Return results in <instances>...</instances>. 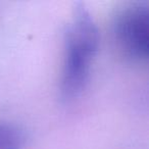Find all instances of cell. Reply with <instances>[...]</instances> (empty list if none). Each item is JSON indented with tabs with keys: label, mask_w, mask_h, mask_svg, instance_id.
Here are the masks:
<instances>
[{
	"label": "cell",
	"mask_w": 149,
	"mask_h": 149,
	"mask_svg": "<svg viewBox=\"0 0 149 149\" xmlns=\"http://www.w3.org/2000/svg\"><path fill=\"white\" fill-rule=\"evenodd\" d=\"M98 44L99 32L97 26L85 6L78 3L64 37V62L61 80V97L63 100L74 99L84 90Z\"/></svg>",
	"instance_id": "obj_1"
},
{
	"label": "cell",
	"mask_w": 149,
	"mask_h": 149,
	"mask_svg": "<svg viewBox=\"0 0 149 149\" xmlns=\"http://www.w3.org/2000/svg\"><path fill=\"white\" fill-rule=\"evenodd\" d=\"M149 17L144 4L126 8L116 17L114 35L120 49L127 57L143 61L149 54Z\"/></svg>",
	"instance_id": "obj_2"
},
{
	"label": "cell",
	"mask_w": 149,
	"mask_h": 149,
	"mask_svg": "<svg viewBox=\"0 0 149 149\" xmlns=\"http://www.w3.org/2000/svg\"><path fill=\"white\" fill-rule=\"evenodd\" d=\"M23 143V135L13 125L0 124V149H19Z\"/></svg>",
	"instance_id": "obj_3"
}]
</instances>
